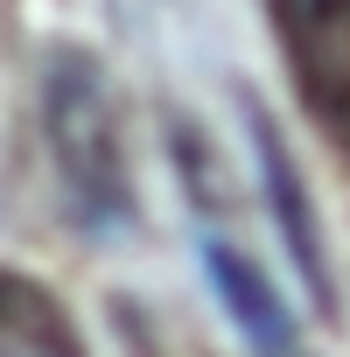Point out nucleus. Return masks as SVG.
<instances>
[{
  "instance_id": "obj_1",
  "label": "nucleus",
  "mask_w": 350,
  "mask_h": 357,
  "mask_svg": "<svg viewBox=\"0 0 350 357\" xmlns=\"http://www.w3.org/2000/svg\"><path fill=\"white\" fill-rule=\"evenodd\" d=\"M43 126L70 204L91 225H119L133 211V175H126V133H119V98L91 56H56L43 84Z\"/></svg>"
},
{
  "instance_id": "obj_5",
  "label": "nucleus",
  "mask_w": 350,
  "mask_h": 357,
  "mask_svg": "<svg viewBox=\"0 0 350 357\" xmlns=\"http://www.w3.org/2000/svg\"><path fill=\"white\" fill-rule=\"evenodd\" d=\"M280 29L301 56V84H315L329 98L336 77V50L350 43V0H280Z\"/></svg>"
},
{
  "instance_id": "obj_2",
  "label": "nucleus",
  "mask_w": 350,
  "mask_h": 357,
  "mask_svg": "<svg viewBox=\"0 0 350 357\" xmlns=\"http://www.w3.org/2000/svg\"><path fill=\"white\" fill-rule=\"evenodd\" d=\"M245 112H252V147H259V183H266V204L287 231V252H294L315 308H336V280H329V259H322V225H315V204L301 190V175H294V154H287V140L273 133V119L259 105H245Z\"/></svg>"
},
{
  "instance_id": "obj_4",
  "label": "nucleus",
  "mask_w": 350,
  "mask_h": 357,
  "mask_svg": "<svg viewBox=\"0 0 350 357\" xmlns=\"http://www.w3.org/2000/svg\"><path fill=\"white\" fill-rule=\"evenodd\" d=\"M0 357H84L70 308L29 273H0Z\"/></svg>"
},
{
  "instance_id": "obj_3",
  "label": "nucleus",
  "mask_w": 350,
  "mask_h": 357,
  "mask_svg": "<svg viewBox=\"0 0 350 357\" xmlns=\"http://www.w3.org/2000/svg\"><path fill=\"white\" fill-rule=\"evenodd\" d=\"M204 273H211V287H218V301H225V315L238 322V336L259 350V357H287L294 350V329H287V308H280V294L266 287V273L238 252V245H225V238H204Z\"/></svg>"
}]
</instances>
